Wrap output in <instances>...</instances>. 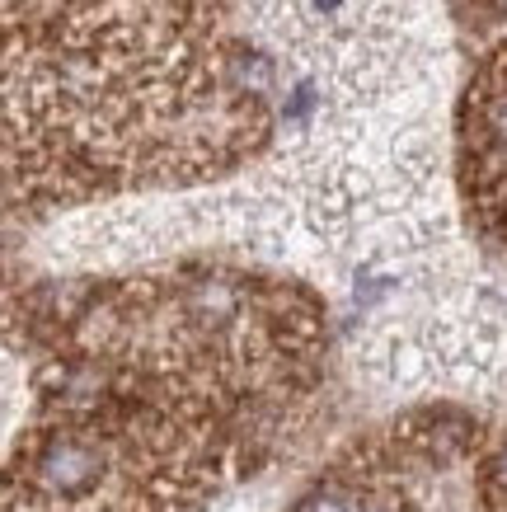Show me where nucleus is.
<instances>
[{
  "mask_svg": "<svg viewBox=\"0 0 507 512\" xmlns=\"http://www.w3.org/2000/svg\"><path fill=\"white\" fill-rule=\"evenodd\" d=\"M104 475V456L90 447V442H76V437H62V442H52L43 451V480L47 489H57V494L76 498L85 494L90 484H99Z\"/></svg>",
  "mask_w": 507,
  "mask_h": 512,
  "instance_id": "f257e3e1",
  "label": "nucleus"
},
{
  "mask_svg": "<svg viewBox=\"0 0 507 512\" xmlns=\"http://www.w3.org/2000/svg\"><path fill=\"white\" fill-rule=\"evenodd\" d=\"M296 512H357V503L343 494V489H334V484H329V489H315L310 498H301V508H296Z\"/></svg>",
  "mask_w": 507,
  "mask_h": 512,
  "instance_id": "f03ea898",
  "label": "nucleus"
},
{
  "mask_svg": "<svg viewBox=\"0 0 507 512\" xmlns=\"http://www.w3.org/2000/svg\"><path fill=\"white\" fill-rule=\"evenodd\" d=\"M493 480L507 489V442H503V451H498V461H493Z\"/></svg>",
  "mask_w": 507,
  "mask_h": 512,
  "instance_id": "7ed1b4c3",
  "label": "nucleus"
},
{
  "mask_svg": "<svg viewBox=\"0 0 507 512\" xmlns=\"http://www.w3.org/2000/svg\"><path fill=\"white\" fill-rule=\"evenodd\" d=\"M357 512H395V508H381V503H371V508H357Z\"/></svg>",
  "mask_w": 507,
  "mask_h": 512,
  "instance_id": "20e7f679",
  "label": "nucleus"
}]
</instances>
